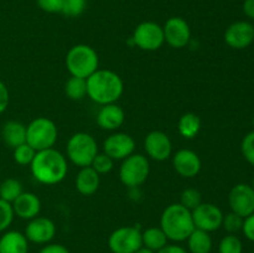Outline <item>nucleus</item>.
<instances>
[{
	"mask_svg": "<svg viewBox=\"0 0 254 253\" xmlns=\"http://www.w3.org/2000/svg\"><path fill=\"white\" fill-rule=\"evenodd\" d=\"M30 165L35 180L45 185H56L61 183L68 171L66 158L54 148L36 151Z\"/></svg>",
	"mask_w": 254,
	"mask_h": 253,
	"instance_id": "nucleus-1",
	"label": "nucleus"
},
{
	"mask_svg": "<svg viewBox=\"0 0 254 253\" xmlns=\"http://www.w3.org/2000/svg\"><path fill=\"white\" fill-rule=\"evenodd\" d=\"M123 81L118 73L109 69H97L87 78V96L96 103H116L123 94Z\"/></svg>",
	"mask_w": 254,
	"mask_h": 253,
	"instance_id": "nucleus-2",
	"label": "nucleus"
},
{
	"mask_svg": "<svg viewBox=\"0 0 254 253\" xmlns=\"http://www.w3.org/2000/svg\"><path fill=\"white\" fill-rule=\"evenodd\" d=\"M160 228L168 240L174 242L186 241L195 230L192 213L181 203H171L161 213Z\"/></svg>",
	"mask_w": 254,
	"mask_h": 253,
	"instance_id": "nucleus-3",
	"label": "nucleus"
},
{
	"mask_svg": "<svg viewBox=\"0 0 254 253\" xmlns=\"http://www.w3.org/2000/svg\"><path fill=\"white\" fill-rule=\"evenodd\" d=\"M98 55L96 50L88 45H76L67 52L66 67L73 77L87 79L98 69Z\"/></svg>",
	"mask_w": 254,
	"mask_h": 253,
	"instance_id": "nucleus-4",
	"label": "nucleus"
},
{
	"mask_svg": "<svg viewBox=\"0 0 254 253\" xmlns=\"http://www.w3.org/2000/svg\"><path fill=\"white\" fill-rule=\"evenodd\" d=\"M66 150L67 156L74 165L86 168L91 166L94 156L98 154V146L91 134L79 131L69 138Z\"/></svg>",
	"mask_w": 254,
	"mask_h": 253,
	"instance_id": "nucleus-5",
	"label": "nucleus"
},
{
	"mask_svg": "<svg viewBox=\"0 0 254 253\" xmlns=\"http://www.w3.org/2000/svg\"><path fill=\"white\" fill-rule=\"evenodd\" d=\"M57 134V126L51 119L39 117L26 126V143L36 151L54 148Z\"/></svg>",
	"mask_w": 254,
	"mask_h": 253,
	"instance_id": "nucleus-6",
	"label": "nucleus"
},
{
	"mask_svg": "<svg viewBox=\"0 0 254 253\" xmlns=\"http://www.w3.org/2000/svg\"><path fill=\"white\" fill-rule=\"evenodd\" d=\"M150 171V165L146 156L141 154H131L126 158L119 169V178L127 188H138L145 183Z\"/></svg>",
	"mask_w": 254,
	"mask_h": 253,
	"instance_id": "nucleus-7",
	"label": "nucleus"
},
{
	"mask_svg": "<svg viewBox=\"0 0 254 253\" xmlns=\"http://www.w3.org/2000/svg\"><path fill=\"white\" fill-rule=\"evenodd\" d=\"M108 246L112 253H135L143 247L141 232L131 226L117 228L109 236Z\"/></svg>",
	"mask_w": 254,
	"mask_h": 253,
	"instance_id": "nucleus-8",
	"label": "nucleus"
},
{
	"mask_svg": "<svg viewBox=\"0 0 254 253\" xmlns=\"http://www.w3.org/2000/svg\"><path fill=\"white\" fill-rule=\"evenodd\" d=\"M131 41L144 51H156L165 42L163 27L154 21L141 22L134 30Z\"/></svg>",
	"mask_w": 254,
	"mask_h": 253,
	"instance_id": "nucleus-9",
	"label": "nucleus"
},
{
	"mask_svg": "<svg viewBox=\"0 0 254 253\" xmlns=\"http://www.w3.org/2000/svg\"><path fill=\"white\" fill-rule=\"evenodd\" d=\"M195 228L213 232L222 226L223 212L218 206L208 202H201L195 210L191 211Z\"/></svg>",
	"mask_w": 254,
	"mask_h": 253,
	"instance_id": "nucleus-10",
	"label": "nucleus"
},
{
	"mask_svg": "<svg viewBox=\"0 0 254 253\" xmlns=\"http://www.w3.org/2000/svg\"><path fill=\"white\" fill-rule=\"evenodd\" d=\"M231 211L246 218L254 213V190L248 184H237L228 195Z\"/></svg>",
	"mask_w": 254,
	"mask_h": 253,
	"instance_id": "nucleus-11",
	"label": "nucleus"
},
{
	"mask_svg": "<svg viewBox=\"0 0 254 253\" xmlns=\"http://www.w3.org/2000/svg\"><path fill=\"white\" fill-rule=\"evenodd\" d=\"M164 40L174 49H183L190 44L191 29L183 17L173 16L163 26Z\"/></svg>",
	"mask_w": 254,
	"mask_h": 253,
	"instance_id": "nucleus-12",
	"label": "nucleus"
},
{
	"mask_svg": "<svg viewBox=\"0 0 254 253\" xmlns=\"http://www.w3.org/2000/svg\"><path fill=\"white\" fill-rule=\"evenodd\" d=\"M24 235L29 242L36 245H47L56 235V226L50 218L37 216L27 223Z\"/></svg>",
	"mask_w": 254,
	"mask_h": 253,
	"instance_id": "nucleus-13",
	"label": "nucleus"
},
{
	"mask_svg": "<svg viewBox=\"0 0 254 253\" xmlns=\"http://www.w3.org/2000/svg\"><path fill=\"white\" fill-rule=\"evenodd\" d=\"M225 41L235 50L247 49L254 42V26L248 21H236L227 27Z\"/></svg>",
	"mask_w": 254,
	"mask_h": 253,
	"instance_id": "nucleus-14",
	"label": "nucleus"
},
{
	"mask_svg": "<svg viewBox=\"0 0 254 253\" xmlns=\"http://www.w3.org/2000/svg\"><path fill=\"white\" fill-rule=\"evenodd\" d=\"M135 141L129 134L116 133L109 135L103 143V150L113 160H124L134 153Z\"/></svg>",
	"mask_w": 254,
	"mask_h": 253,
	"instance_id": "nucleus-15",
	"label": "nucleus"
},
{
	"mask_svg": "<svg viewBox=\"0 0 254 253\" xmlns=\"http://www.w3.org/2000/svg\"><path fill=\"white\" fill-rule=\"evenodd\" d=\"M146 154L156 161H164L170 158L173 153V144L166 133L161 130H154L146 135L144 141Z\"/></svg>",
	"mask_w": 254,
	"mask_h": 253,
	"instance_id": "nucleus-16",
	"label": "nucleus"
},
{
	"mask_svg": "<svg viewBox=\"0 0 254 253\" xmlns=\"http://www.w3.org/2000/svg\"><path fill=\"white\" fill-rule=\"evenodd\" d=\"M173 165L176 173L183 178H195L201 170V159L195 151L181 149L174 155Z\"/></svg>",
	"mask_w": 254,
	"mask_h": 253,
	"instance_id": "nucleus-17",
	"label": "nucleus"
},
{
	"mask_svg": "<svg viewBox=\"0 0 254 253\" xmlns=\"http://www.w3.org/2000/svg\"><path fill=\"white\" fill-rule=\"evenodd\" d=\"M14 215L22 220H32L41 211V201L34 192H22L11 203Z\"/></svg>",
	"mask_w": 254,
	"mask_h": 253,
	"instance_id": "nucleus-18",
	"label": "nucleus"
},
{
	"mask_svg": "<svg viewBox=\"0 0 254 253\" xmlns=\"http://www.w3.org/2000/svg\"><path fill=\"white\" fill-rule=\"evenodd\" d=\"M126 114L116 103L104 104L97 114V124L104 130H116L124 123Z\"/></svg>",
	"mask_w": 254,
	"mask_h": 253,
	"instance_id": "nucleus-19",
	"label": "nucleus"
},
{
	"mask_svg": "<svg viewBox=\"0 0 254 253\" xmlns=\"http://www.w3.org/2000/svg\"><path fill=\"white\" fill-rule=\"evenodd\" d=\"M29 241L19 231H6L0 237V253H27Z\"/></svg>",
	"mask_w": 254,
	"mask_h": 253,
	"instance_id": "nucleus-20",
	"label": "nucleus"
},
{
	"mask_svg": "<svg viewBox=\"0 0 254 253\" xmlns=\"http://www.w3.org/2000/svg\"><path fill=\"white\" fill-rule=\"evenodd\" d=\"M99 188V174L92 166L81 168L76 178V189L81 195H93Z\"/></svg>",
	"mask_w": 254,
	"mask_h": 253,
	"instance_id": "nucleus-21",
	"label": "nucleus"
},
{
	"mask_svg": "<svg viewBox=\"0 0 254 253\" xmlns=\"http://www.w3.org/2000/svg\"><path fill=\"white\" fill-rule=\"evenodd\" d=\"M1 136L7 146L15 149L26 143V126L16 121L6 122L2 126Z\"/></svg>",
	"mask_w": 254,
	"mask_h": 253,
	"instance_id": "nucleus-22",
	"label": "nucleus"
},
{
	"mask_svg": "<svg viewBox=\"0 0 254 253\" xmlns=\"http://www.w3.org/2000/svg\"><path fill=\"white\" fill-rule=\"evenodd\" d=\"M186 241L191 253H210L212 250V238L206 231L195 228Z\"/></svg>",
	"mask_w": 254,
	"mask_h": 253,
	"instance_id": "nucleus-23",
	"label": "nucleus"
},
{
	"mask_svg": "<svg viewBox=\"0 0 254 253\" xmlns=\"http://www.w3.org/2000/svg\"><path fill=\"white\" fill-rule=\"evenodd\" d=\"M141 242L143 247L156 253L168 245V237L160 227H149L141 232Z\"/></svg>",
	"mask_w": 254,
	"mask_h": 253,
	"instance_id": "nucleus-24",
	"label": "nucleus"
},
{
	"mask_svg": "<svg viewBox=\"0 0 254 253\" xmlns=\"http://www.w3.org/2000/svg\"><path fill=\"white\" fill-rule=\"evenodd\" d=\"M179 133L186 139L195 138L201 129V119L195 113H185L180 117L178 124Z\"/></svg>",
	"mask_w": 254,
	"mask_h": 253,
	"instance_id": "nucleus-25",
	"label": "nucleus"
},
{
	"mask_svg": "<svg viewBox=\"0 0 254 253\" xmlns=\"http://www.w3.org/2000/svg\"><path fill=\"white\" fill-rule=\"evenodd\" d=\"M22 192L24 190L21 183L16 179H6L0 184V198L6 202L12 203Z\"/></svg>",
	"mask_w": 254,
	"mask_h": 253,
	"instance_id": "nucleus-26",
	"label": "nucleus"
},
{
	"mask_svg": "<svg viewBox=\"0 0 254 253\" xmlns=\"http://www.w3.org/2000/svg\"><path fill=\"white\" fill-rule=\"evenodd\" d=\"M67 97L73 101H81L87 96V79L72 76L64 84Z\"/></svg>",
	"mask_w": 254,
	"mask_h": 253,
	"instance_id": "nucleus-27",
	"label": "nucleus"
},
{
	"mask_svg": "<svg viewBox=\"0 0 254 253\" xmlns=\"http://www.w3.org/2000/svg\"><path fill=\"white\" fill-rule=\"evenodd\" d=\"M242 241L235 235H228L221 240L218 245V253H242Z\"/></svg>",
	"mask_w": 254,
	"mask_h": 253,
	"instance_id": "nucleus-28",
	"label": "nucleus"
},
{
	"mask_svg": "<svg viewBox=\"0 0 254 253\" xmlns=\"http://www.w3.org/2000/svg\"><path fill=\"white\" fill-rule=\"evenodd\" d=\"M35 154H36V150L27 143H24L14 149V160L19 165H30L34 160Z\"/></svg>",
	"mask_w": 254,
	"mask_h": 253,
	"instance_id": "nucleus-29",
	"label": "nucleus"
},
{
	"mask_svg": "<svg viewBox=\"0 0 254 253\" xmlns=\"http://www.w3.org/2000/svg\"><path fill=\"white\" fill-rule=\"evenodd\" d=\"M87 0H62V14L68 17H77L84 11Z\"/></svg>",
	"mask_w": 254,
	"mask_h": 253,
	"instance_id": "nucleus-30",
	"label": "nucleus"
},
{
	"mask_svg": "<svg viewBox=\"0 0 254 253\" xmlns=\"http://www.w3.org/2000/svg\"><path fill=\"white\" fill-rule=\"evenodd\" d=\"M201 202H202V201H201V193L200 191L196 190V189H185V190L181 192L180 203L184 207L188 208V210H195Z\"/></svg>",
	"mask_w": 254,
	"mask_h": 253,
	"instance_id": "nucleus-31",
	"label": "nucleus"
},
{
	"mask_svg": "<svg viewBox=\"0 0 254 253\" xmlns=\"http://www.w3.org/2000/svg\"><path fill=\"white\" fill-rule=\"evenodd\" d=\"M243 220H245V218L241 217L240 215H237V213L231 211L230 213L223 216L222 226L223 228L230 233V235H235V233H237L238 231H242Z\"/></svg>",
	"mask_w": 254,
	"mask_h": 253,
	"instance_id": "nucleus-32",
	"label": "nucleus"
},
{
	"mask_svg": "<svg viewBox=\"0 0 254 253\" xmlns=\"http://www.w3.org/2000/svg\"><path fill=\"white\" fill-rule=\"evenodd\" d=\"M14 216L11 203L0 198V232H4L10 227Z\"/></svg>",
	"mask_w": 254,
	"mask_h": 253,
	"instance_id": "nucleus-33",
	"label": "nucleus"
},
{
	"mask_svg": "<svg viewBox=\"0 0 254 253\" xmlns=\"http://www.w3.org/2000/svg\"><path fill=\"white\" fill-rule=\"evenodd\" d=\"M92 168L101 175V174H107L113 169V159L107 155L106 153L97 154L94 156L93 161L91 164Z\"/></svg>",
	"mask_w": 254,
	"mask_h": 253,
	"instance_id": "nucleus-34",
	"label": "nucleus"
},
{
	"mask_svg": "<svg viewBox=\"0 0 254 253\" xmlns=\"http://www.w3.org/2000/svg\"><path fill=\"white\" fill-rule=\"evenodd\" d=\"M241 151L246 160L254 166V130L248 133L243 138L242 144H241Z\"/></svg>",
	"mask_w": 254,
	"mask_h": 253,
	"instance_id": "nucleus-35",
	"label": "nucleus"
},
{
	"mask_svg": "<svg viewBox=\"0 0 254 253\" xmlns=\"http://www.w3.org/2000/svg\"><path fill=\"white\" fill-rule=\"evenodd\" d=\"M36 2L45 12L56 14L62 11V0H36Z\"/></svg>",
	"mask_w": 254,
	"mask_h": 253,
	"instance_id": "nucleus-36",
	"label": "nucleus"
},
{
	"mask_svg": "<svg viewBox=\"0 0 254 253\" xmlns=\"http://www.w3.org/2000/svg\"><path fill=\"white\" fill-rule=\"evenodd\" d=\"M242 231L248 240L254 242V213L247 216V217L243 220Z\"/></svg>",
	"mask_w": 254,
	"mask_h": 253,
	"instance_id": "nucleus-37",
	"label": "nucleus"
},
{
	"mask_svg": "<svg viewBox=\"0 0 254 253\" xmlns=\"http://www.w3.org/2000/svg\"><path fill=\"white\" fill-rule=\"evenodd\" d=\"M10 96H9V89L5 86L2 81H0V114L4 113L6 111L7 106H9Z\"/></svg>",
	"mask_w": 254,
	"mask_h": 253,
	"instance_id": "nucleus-38",
	"label": "nucleus"
},
{
	"mask_svg": "<svg viewBox=\"0 0 254 253\" xmlns=\"http://www.w3.org/2000/svg\"><path fill=\"white\" fill-rule=\"evenodd\" d=\"M39 253H69V251L67 250V247L59 243H47L40 250Z\"/></svg>",
	"mask_w": 254,
	"mask_h": 253,
	"instance_id": "nucleus-39",
	"label": "nucleus"
},
{
	"mask_svg": "<svg viewBox=\"0 0 254 253\" xmlns=\"http://www.w3.org/2000/svg\"><path fill=\"white\" fill-rule=\"evenodd\" d=\"M156 253H188V251L178 245H166Z\"/></svg>",
	"mask_w": 254,
	"mask_h": 253,
	"instance_id": "nucleus-40",
	"label": "nucleus"
},
{
	"mask_svg": "<svg viewBox=\"0 0 254 253\" xmlns=\"http://www.w3.org/2000/svg\"><path fill=\"white\" fill-rule=\"evenodd\" d=\"M243 11L248 17L254 20V0H245L243 2Z\"/></svg>",
	"mask_w": 254,
	"mask_h": 253,
	"instance_id": "nucleus-41",
	"label": "nucleus"
},
{
	"mask_svg": "<svg viewBox=\"0 0 254 253\" xmlns=\"http://www.w3.org/2000/svg\"><path fill=\"white\" fill-rule=\"evenodd\" d=\"M135 253H155V252H153V251L148 250V248H145V247H141L140 250H138V251H136Z\"/></svg>",
	"mask_w": 254,
	"mask_h": 253,
	"instance_id": "nucleus-42",
	"label": "nucleus"
},
{
	"mask_svg": "<svg viewBox=\"0 0 254 253\" xmlns=\"http://www.w3.org/2000/svg\"><path fill=\"white\" fill-rule=\"evenodd\" d=\"M253 188V190H254V179H253V181H252V185H251Z\"/></svg>",
	"mask_w": 254,
	"mask_h": 253,
	"instance_id": "nucleus-43",
	"label": "nucleus"
},
{
	"mask_svg": "<svg viewBox=\"0 0 254 253\" xmlns=\"http://www.w3.org/2000/svg\"><path fill=\"white\" fill-rule=\"evenodd\" d=\"M252 123H253V126H254V117H253V121H252Z\"/></svg>",
	"mask_w": 254,
	"mask_h": 253,
	"instance_id": "nucleus-44",
	"label": "nucleus"
}]
</instances>
